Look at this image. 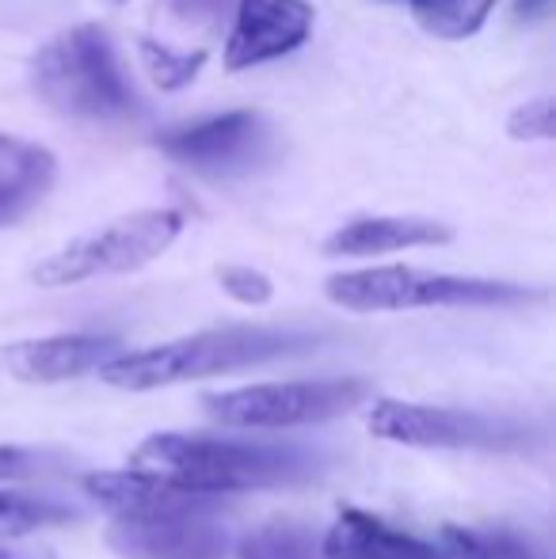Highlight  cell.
Returning <instances> with one entry per match:
<instances>
[{"instance_id":"6","label":"cell","mask_w":556,"mask_h":559,"mask_svg":"<svg viewBox=\"0 0 556 559\" xmlns=\"http://www.w3.org/2000/svg\"><path fill=\"white\" fill-rule=\"evenodd\" d=\"M366 396H370L366 381L332 377V381H268L214 392L202 400V407L210 419L233 430H289L347 415Z\"/></svg>"},{"instance_id":"16","label":"cell","mask_w":556,"mask_h":559,"mask_svg":"<svg viewBox=\"0 0 556 559\" xmlns=\"http://www.w3.org/2000/svg\"><path fill=\"white\" fill-rule=\"evenodd\" d=\"M81 518V507L58 499V495H27L0 491V540H20L50 525H66Z\"/></svg>"},{"instance_id":"4","label":"cell","mask_w":556,"mask_h":559,"mask_svg":"<svg viewBox=\"0 0 556 559\" xmlns=\"http://www.w3.org/2000/svg\"><path fill=\"white\" fill-rule=\"evenodd\" d=\"M332 305L347 312H409V309H488V305L534 301V289L514 282L461 278L419 266H366L343 271L324 282Z\"/></svg>"},{"instance_id":"3","label":"cell","mask_w":556,"mask_h":559,"mask_svg":"<svg viewBox=\"0 0 556 559\" xmlns=\"http://www.w3.org/2000/svg\"><path fill=\"white\" fill-rule=\"evenodd\" d=\"M31 88L54 115L73 122H119L138 111L119 50L99 23H73L38 46Z\"/></svg>"},{"instance_id":"5","label":"cell","mask_w":556,"mask_h":559,"mask_svg":"<svg viewBox=\"0 0 556 559\" xmlns=\"http://www.w3.org/2000/svg\"><path fill=\"white\" fill-rule=\"evenodd\" d=\"M179 233H184L179 210H138V214H127L69 240L66 248L46 255L31 271V278L46 289H66L92 278H107V274L141 271L153 259H161L179 240Z\"/></svg>"},{"instance_id":"22","label":"cell","mask_w":556,"mask_h":559,"mask_svg":"<svg viewBox=\"0 0 556 559\" xmlns=\"http://www.w3.org/2000/svg\"><path fill=\"white\" fill-rule=\"evenodd\" d=\"M217 286L237 305H252V309L256 305H268L271 297H275V282H271L268 274L256 271V266H240V263L222 266V271H217Z\"/></svg>"},{"instance_id":"17","label":"cell","mask_w":556,"mask_h":559,"mask_svg":"<svg viewBox=\"0 0 556 559\" xmlns=\"http://www.w3.org/2000/svg\"><path fill=\"white\" fill-rule=\"evenodd\" d=\"M412 15L430 38L442 43H461V38L476 35L496 8V0H409Z\"/></svg>"},{"instance_id":"10","label":"cell","mask_w":556,"mask_h":559,"mask_svg":"<svg viewBox=\"0 0 556 559\" xmlns=\"http://www.w3.org/2000/svg\"><path fill=\"white\" fill-rule=\"evenodd\" d=\"M122 354L115 335H46L20 338L0 350V369L23 384H61L84 373H99Z\"/></svg>"},{"instance_id":"23","label":"cell","mask_w":556,"mask_h":559,"mask_svg":"<svg viewBox=\"0 0 556 559\" xmlns=\"http://www.w3.org/2000/svg\"><path fill=\"white\" fill-rule=\"evenodd\" d=\"M553 133H556V104L549 96L514 107L511 118H507V138L514 141H553Z\"/></svg>"},{"instance_id":"13","label":"cell","mask_w":556,"mask_h":559,"mask_svg":"<svg viewBox=\"0 0 556 559\" xmlns=\"http://www.w3.org/2000/svg\"><path fill=\"white\" fill-rule=\"evenodd\" d=\"M58 179V156L20 133L0 130V228L20 225L46 202Z\"/></svg>"},{"instance_id":"25","label":"cell","mask_w":556,"mask_h":559,"mask_svg":"<svg viewBox=\"0 0 556 559\" xmlns=\"http://www.w3.org/2000/svg\"><path fill=\"white\" fill-rule=\"evenodd\" d=\"M511 4L519 20H537L542 12H549V0H511Z\"/></svg>"},{"instance_id":"27","label":"cell","mask_w":556,"mask_h":559,"mask_svg":"<svg viewBox=\"0 0 556 559\" xmlns=\"http://www.w3.org/2000/svg\"><path fill=\"white\" fill-rule=\"evenodd\" d=\"M111 4H127V0H111Z\"/></svg>"},{"instance_id":"7","label":"cell","mask_w":556,"mask_h":559,"mask_svg":"<svg viewBox=\"0 0 556 559\" xmlns=\"http://www.w3.org/2000/svg\"><path fill=\"white\" fill-rule=\"evenodd\" d=\"M374 438L419 449H519L530 430L514 419L465 412V407L409 404V400H378L366 419Z\"/></svg>"},{"instance_id":"12","label":"cell","mask_w":556,"mask_h":559,"mask_svg":"<svg viewBox=\"0 0 556 559\" xmlns=\"http://www.w3.org/2000/svg\"><path fill=\"white\" fill-rule=\"evenodd\" d=\"M107 545L122 559H225L229 537L210 514L156 518V522H111Z\"/></svg>"},{"instance_id":"24","label":"cell","mask_w":556,"mask_h":559,"mask_svg":"<svg viewBox=\"0 0 556 559\" xmlns=\"http://www.w3.org/2000/svg\"><path fill=\"white\" fill-rule=\"evenodd\" d=\"M43 468V456L35 449H20V445H0V479H15V476H31V472Z\"/></svg>"},{"instance_id":"19","label":"cell","mask_w":556,"mask_h":559,"mask_svg":"<svg viewBox=\"0 0 556 559\" xmlns=\"http://www.w3.org/2000/svg\"><path fill=\"white\" fill-rule=\"evenodd\" d=\"M237 559H320L317 540L305 525L271 522L252 530L237 545Z\"/></svg>"},{"instance_id":"2","label":"cell","mask_w":556,"mask_h":559,"mask_svg":"<svg viewBox=\"0 0 556 559\" xmlns=\"http://www.w3.org/2000/svg\"><path fill=\"white\" fill-rule=\"evenodd\" d=\"M309 346H317V335L294 332V328H210V332L171 338V343L145 346V350H122L119 358L99 369V381L122 392H153L168 389V384L260 366L271 358H286V354L309 350Z\"/></svg>"},{"instance_id":"26","label":"cell","mask_w":556,"mask_h":559,"mask_svg":"<svg viewBox=\"0 0 556 559\" xmlns=\"http://www.w3.org/2000/svg\"><path fill=\"white\" fill-rule=\"evenodd\" d=\"M0 559H54L50 548H31V552H15V548H0Z\"/></svg>"},{"instance_id":"1","label":"cell","mask_w":556,"mask_h":559,"mask_svg":"<svg viewBox=\"0 0 556 559\" xmlns=\"http://www.w3.org/2000/svg\"><path fill=\"white\" fill-rule=\"evenodd\" d=\"M130 468L184 491L229 499L256 487L301 484L317 472V456L294 445L233 442L206 435H149L130 456Z\"/></svg>"},{"instance_id":"14","label":"cell","mask_w":556,"mask_h":559,"mask_svg":"<svg viewBox=\"0 0 556 559\" xmlns=\"http://www.w3.org/2000/svg\"><path fill=\"white\" fill-rule=\"evenodd\" d=\"M317 552L320 559H450L427 540L393 530L389 522L355 507L340 510V518L324 533Z\"/></svg>"},{"instance_id":"21","label":"cell","mask_w":556,"mask_h":559,"mask_svg":"<svg viewBox=\"0 0 556 559\" xmlns=\"http://www.w3.org/2000/svg\"><path fill=\"white\" fill-rule=\"evenodd\" d=\"M233 12V0H156V15H161L164 31L153 38H171L176 31H199V35H214L217 23ZM156 23V27H161Z\"/></svg>"},{"instance_id":"20","label":"cell","mask_w":556,"mask_h":559,"mask_svg":"<svg viewBox=\"0 0 556 559\" xmlns=\"http://www.w3.org/2000/svg\"><path fill=\"white\" fill-rule=\"evenodd\" d=\"M141 50V66H145L149 81L156 84L161 92H179L202 73L210 53H184V50H171V46L156 43V38H141L138 43Z\"/></svg>"},{"instance_id":"11","label":"cell","mask_w":556,"mask_h":559,"mask_svg":"<svg viewBox=\"0 0 556 559\" xmlns=\"http://www.w3.org/2000/svg\"><path fill=\"white\" fill-rule=\"evenodd\" d=\"M84 495L107 510L115 522H156V518H184V514H214L225 499L194 495L176 484H164L145 472H92L84 476Z\"/></svg>"},{"instance_id":"8","label":"cell","mask_w":556,"mask_h":559,"mask_svg":"<svg viewBox=\"0 0 556 559\" xmlns=\"http://www.w3.org/2000/svg\"><path fill=\"white\" fill-rule=\"evenodd\" d=\"M156 145L184 168L225 176V171H240L256 164V156L268 148V122L256 111H225L202 118V122L164 130Z\"/></svg>"},{"instance_id":"18","label":"cell","mask_w":556,"mask_h":559,"mask_svg":"<svg viewBox=\"0 0 556 559\" xmlns=\"http://www.w3.org/2000/svg\"><path fill=\"white\" fill-rule=\"evenodd\" d=\"M442 545L450 559H542L534 545L507 530H473V525H446Z\"/></svg>"},{"instance_id":"9","label":"cell","mask_w":556,"mask_h":559,"mask_svg":"<svg viewBox=\"0 0 556 559\" xmlns=\"http://www.w3.org/2000/svg\"><path fill=\"white\" fill-rule=\"evenodd\" d=\"M312 20L309 0H233V27L222 50L225 69L245 73L286 58L309 43Z\"/></svg>"},{"instance_id":"15","label":"cell","mask_w":556,"mask_h":559,"mask_svg":"<svg viewBox=\"0 0 556 559\" xmlns=\"http://www.w3.org/2000/svg\"><path fill=\"white\" fill-rule=\"evenodd\" d=\"M453 228L435 217H358V222L335 228L324 240V255L335 259H370L409 248H438L450 243Z\"/></svg>"}]
</instances>
